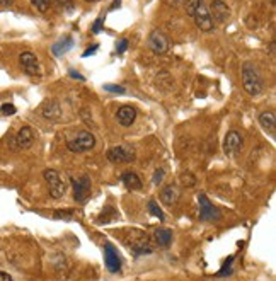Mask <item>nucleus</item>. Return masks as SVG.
<instances>
[{
	"instance_id": "nucleus-27",
	"label": "nucleus",
	"mask_w": 276,
	"mask_h": 281,
	"mask_svg": "<svg viewBox=\"0 0 276 281\" xmlns=\"http://www.w3.org/2000/svg\"><path fill=\"white\" fill-rule=\"evenodd\" d=\"M181 179L182 181H184V183H182V184H184V186H188V187H193V186H195V184H196V177L195 176H191V174H182V176H181Z\"/></svg>"
},
{
	"instance_id": "nucleus-6",
	"label": "nucleus",
	"mask_w": 276,
	"mask_h": 281,
	"mask_svg": "<svg viewBox=\"0 0 276 281\" xmlns=\"http://www.w3.org/2000/svg\"><path fill=\"white\" fill-rule=\"evenodd\" d=\"M107 161L113 164H130L137 159L135 150L128 145H116V147H111L106 154Z\"/></svg>"
},
{
	"instance_id": "nucleus-17",
	"label": "nucleus",
	"mask_w": 276,
	"mask_h": 281,
	"mask_svg": "<svg viewBox=\"0 0 276 281\" xmlns=\"http://www.w3.org/2000/svg\"><path fill=\"white\" fill-rule=\"evenodd\" d=\"M179 196H181V191H179L177 184H169V186L164 187L159 194L160 201H162L166 206H174L176 203L179 201Z\"/></svg>"
},
{
	"instance_id": "nucleus-32",
	"label": "nucleus",
	"mask_w": 276,
	"mask_h": 281,
	"mask_svg": "<svg viewBox=\"0 0 276 281\" xmlns=\"http://www.w3.org/2000/svg\"><path fill=\"white\" fill-rule=\"evenodd\" d=\"M126 46H128V40H121L120 45H118V48H116V51L118 53H123L125 49H126Z\"/></svg>"
},
{
	"instance_id": "nucleus-33",
	"label": "nucleus",
	"mask_w": 276,
	"mask_h": 281,
	"mask_svg": "<svg viewBox=\"0 0 276 281\" xmlns=\"http://www.w3.org/2000/svg\"><path fill=\"white\" fill-rule=\"evenodd\" d=\"M98 51V45H92V48H87L84 53H82V56H89V55H94V53Z\"/></svg>"
},
{
	"instance_id": "nucleus-22",
	"label": "nucleus",
	"mask_w": 276,
	"mask_h": 281,
	"mask_svg": "<svg viewBox=\"0 0 276 281\" xmlns=\"http://www.w3.org/2000/svg\"><path fill=\"white\" fill-rule=\"evenodd\" d=\"M149 210H150V213H152L153 216H157V218L160 220V222H162V220L166 218V216H164V211L160 210V206L157 205L155 200H150V201H149Z\"/></svg>"
},
{
	"instance_id": "nucleus-36",
	"label": "nucleus",
	"mask_w": 276,
	"mask_h": 281,
	"mask_svg": "<svg viewBox=\"0 0 276 281\" xmlns=\"http://www.w3.org/2000/svg\"><path fill=\"white\" fill-rule=\"evenodd\" d=\"M12 2H14V0H0V5H2V7H9V5H12Z\"/></svg>"
},
{
	"instance_id": "nucleus-30",
	"label": "nucleus",
	"mask_w": 276,
	"mask_h": 281,
	"mask_svg": "<svg viewBox=\"0 0 276 281\" xmlns=\"http://www.w3.org/2000/svg\"><path fill=\"white\" fill-rule=\"evenodd\" d=\"M62 7H65L67 10H74V2L72 0H56Z\"/></svg>"
},
{
	"instance_id": "nucleus-3",
	"label": "nucleus",
	"mask_w": 276,
	"mask_h": 281,
	"mask_svg": "<svg viewBox=\"0 0 276 281\" xmlns=\"http://www.w3.org/2000/svg\"><path fill=\"white\" fill-rule=\"evenodd\" d=\"M96 145V138L91 131H80L77 137L67 141V148L74 154H84V152L92 150Z\"/></svg>"
},
{
	"instance_id": "nucleus-23",
	"label": "nucleus",
	"mask_w": 276,
	"mask_h": 281,
	"mask_svg": "<svg viewBox=\"0 0 276 281\" xmlns=\"http://www.w3.org/2000/svg\"><path fill=\"white\" fill-rule=\"evenodd\" d=\"M234 256H228V259L224 262V266H222V269L218 271V276H225V275H232V262H234Z\"/></svg>"
},
{
	"instance_id": "nucleus-15",
	"label": "nucleus",
	"mask_w": 276,
	"mask_h": 281,
	"mask_svg": "<svg viewBox=\"0 0 276 281\" xmlns=\"http://www.w3.org/2000/svg\"><path fill=\"white\" fill-rule=\"evenodd\" d=\"M39 113H41L43 118L50 121H58L60 116H62V109H60V104L55 99H48V101L43 102Z\"/></svg>"
},
{
	"instance_id": "nucleus-9",
	"label": "nucleus",
	"mask_w": 276,
	"mask_h": 281,
	"mask_svg": "<svg viewBox=\"0 0 276 281\" xmlns=\"http://www.w3.org/2000/svg\"><path fill=\"white\" fill-rule=\"evenodd\" d=\"M198 203H200V220H203V222H217V220H220V213L213 206V203L206 198V194H200Z\"/></svg>"
},
{
	"instance_id": "nucleus-19",
	"label": "nucleus",
	"mask_w": 276,
	"mask_h": 281,
	"mask_svg": "<svg viewBox=\"0 0 276 281\" xmlns=\"http://www.w3.org/2000/svg\"><path fill=\"white\" fill-rule=\"evenodd\" d=\"M121 183L126 186V189H130V191H138V189H142L143 187V183H142V179L138 177V174L137 172H125L123 176H121Z\"/></svg>"
},
{
	"instance_id": "nucleus-4",
	"label": "nucleus",
	"mask_w": 276,
	"mask_h": 281,
	"mask_svg": "<svg viewBox=\"0 0 276 281\" xmlns=\"http://www.w3.org/2000/svg\"><path fill=\"white\" fill-rule=\"evenodd\" d=\"M43 177H45L46 184H48L50 194H51L55 200H60L62 196H65L67 186L65 183H63L62 176H60L55 169H46L45 172H43Z\"/></svg>"
},
{
	"instance_id": "nucleus-5",
	"label": "nucleus",
	"mask_w": 276,
	"mask_h": 281,
	"mask_svg": "<svg viewBox=\"0 0 276 281\" xmlns=\"http://www.w3.org/2000/svg\"><path fill=\"white\" fill-rule=\"evenodd\" d=\"M72 186H74V198L77 203L84 205L85 201L91 198V189H92V183L89 176H80V177H72Z\"/></svg>"
},
{
	"instance_id": "nucleus-10",
	"label": "nucleus",
	"mask_w": 276,
	"mask_h": 281,
	"mask_svg": "<svg viewBox=\"0 0 276 281\" xmlns=\"http://www.w3.org/2000/svg\"><path fill=\"white\" fill-rule=\"evenodd\" d=\"M208 10H210V16L211 19H213V23L225 24L230 19V9H228V5L224 0H211L210 9Z\"/></svg>"
},
{
	"instance_id": "nucleus-1",
	"label": "nucleus",
	"mask_w": 276,
	"mask_h": 281,
	"mask_svg": "<svg viewBox=\"0 0 276 281\" xmlns=\"http://www.w3.org/2000/svg\"><path fill=\"white\" fill-rule=\"evenodd\" d=\"M186 12L189 17H193L195 24L200 27V31L203 33H211L215 29V23L210 16V10H208L206 3L203 0H186L184 2Z\"/></svg>"
},
{
	"instance_id": "nucleus-13",
	"label": "nucleus",
	"mask_w": 276,
	"mask_h": 281,
	"mask_svg": "<svg viewBox=\"0 0 276 281\" xmlns=\"http://www.w3.org/2000/svg\"><path fill=\"white\" fill-rule=\"evenodd\" d=\"M242 147V137L239 131L230 130L227 135H225V140H224V152L225 155H234L239 148Z\"/></svg>"
},
{
	"instance_id": "nucleus-2",
	"label": "nucleus",
	"mask_w": 276,
	"mask_h": 281,
	"mask_svg": "<svg viewBox=\"0 0 276 281\" xmlns=\"http://www.w3.org/2000/svg\"><path fill=\"white\" fill-rule=\"evenodd\" d=\"M242 87L249 95H259L264 91V79L254 63L244 62L241 69Z\"/></svg>"
},
{
	"instance_id": "nucleus-31",
	"label": "nucleus",
	"mask_w": 276,
	"mask_h": 281,
	"mask_svg": "<svg viewBox=\"0 0 276 281\" xmlns=\"http://www.w3.org/2000/svg\"><path fill=\"white\" fill-rule=\"evenodd\" d=\"M102 17H99V19L98 21H96V24H94V26H92V33H94V34H98L99 33V31H101V27H102Z\"/></svg>"
},
{
	"instance_id": "nucleus-26",
	"label": "nucleus",
	"mask_w": 276,
	"mask_h": 281,
	"mask_svg": "<svg viewBox=\"0 0 276 281\" xmlns=\"http://www.w3.org/2000/svg\"><path fill=\"white\" fill-rule=\"evenodd\" d=\"M164 176H166V170H164L162 167H159V169H155V172H153V177H152V183H153V184L162 183Z\"/></svg>"
},
{
	"instance_id": "nucleus-35",
	"label": "nucleus",
	"mask_w": 276,
	"mask_h": 281,
	"mask_svg": "<svg viewBox=\"0 0 276 281\" xmlns=\"http://www.w3.org/2000/svg\"><path fill=\"white\" fill-rule=\"evenodd\" d=\"M70 77H74V79H78V80H84V77L78 75V72H75V70H70Z\"/></svg>"
},
{
	"instance_id": "nucleus-39",
	"label": "nucleus",
	"mask_w": 276,
	"mask_h": 281,
	"mask_svg": "<svg viewBox=\"0 0 276 281\" xmlns=\"http://www.w3.org/2000/svg\"><path fill=\"white\" fill-rule=\"evenodd\" d=\"M85 2H98V0H85Z\"/></svg>"
},
{
	"instance_id": "nucleus-21",
	"label": "nucleus",
	"mask_w": 276,
	"mask_h": 281,
	"mask_svg": "<svg viewBox=\"0 0 276 281\" xmlns=\"http://www.w3.org/2000/svg\"><path fill=\"white\" fill-rule=\"evenodd\" d=\"M155 242L160 247H169L173 242V230L169 229H159L155 232Z\"/></svg>"
},
{
	"instance_id": "nucleus-29",
	"label": "nucleus",
	"mask_w": 276,
	"mask_h": 281,
	"mask_svg": "<svg viewBox=\"0 0 276 281\" xmlns=\"http://www.w3.org/2000/svg\"><path fill=\"white\" fill-rule=\"evenodd\" d=\"M0 113L5 116H10V115H16V106L12 104H3L2 108H0Z\"/></svg>"
},
{
	"instance_id": "nucleus-18",
	"label": "nucleus",
	"mask_w": 276,
	"mask_h": 281,
	"mask_svg": "<svg viewBox=\"0 0 276 281\" xmlns=\"http://www.w3.org/2000/svg\"><path fill=\"white\" fill-rule=\"evenodd\" d=\"M259 124L271 138L276 137V116L273 111H264L259 115Z\"/></svg>"
},
{
	"instance_id": "nucleus-12",
	"label": "nucleus",
	"mask_w": 276,
	"mask_h": 281,
	"mask_svg": "<svg viewBox=\"0 0 276 281\" xmlns=\"http://www.w3.org/2000/svg\"><path fill=\"white\" fill-rule=\"evenodd\" d=\"M104 262H106V268L109 273H120L121 271V259L111 244L104 245Z\"/></svg>"
},
{
	"instance_id": "nucleus-25",
	"label": "nucleus",
	"mask_w": 276,
	"mask_h": 281,
	"mask_svg": "<svg viewBox=\"0 0 276 281\" xmlns=\"http://www.w3.org/2000/svg\"><path fill=\"white\" fill-rule=\"evenodd\" d=\"M55 218H63V220H72L74 218V210H56Z\"/></svg>"
},
{
	"instance_id": "nucleus-24",
	"label": "nucleus",
	"mask_w": 276,
	"mask_h": 281,
	"mask_svg": "<svg viewBox=\"0 0 276 281\" xmlns=\"http://www.w3.org/2000/svg\"><path fill=\"white\" fill-rule=\"evenodd\" d=\"M31 3L39 10V12H46L51 5V0H31Z\"/></svg>"
},
{
	"instance_id": "nucleus-38",
	"label": "nucleus",
	"mask_w": 276,
	"mask_h": 281,
	"mask_svg": "<svg viewBox=\"0 0 276 281\" xmlns=\"http://www.w3.org/2000/svg\"><path fill=\"white\" fill-rule=\"evenodd\" d=\"M173 3H176V5H181V3H184L186 0H171Z\"/></svg>"
},
{
	"instance_id": "nucleus-14",
	"label": "nucleus",
	"mask_w": 276,
	"mask_h": 281,
	"mask_svg": "<svg viewBox=\"0 0 276 281\" xmlns=\"http://www.w3.org/2000/svg\"><path fill=\"white\" fill-rule=\"evenodd\" d=\"M14 143H16V148H21V150H26V148L33 147L34 143V133L29 126H23L19 131H17L16 138H14Z\"/></svg>"
},
{
	"instance_id": "nucleus-28",
	"label": "nucleus",
	"mask_w": 276,
	"mask_h": 281,
	"mask_svg": "<svg viewBox=\"0 0 276 281\" xmlns=\"http://www.w3.org/2000/svg\"><path fill=\"white\" fill-rule=\"evenodd\" d=\"M104 91L114 92V94H125V89L121 87V85H113V84H106V85H104Z\"/></svg>"
},
{
	"instance_id": "nucleus-16",
	"label": "nucleus",
	"mask_w": 276,
	"mask_h": 281,
	"mask_svg": "<svg viewBox=\"0 0 276 281\" xmlns=\"http://www.w3.org/2000/svg\"><path fill=\"white\" fill-rule=\"evenodd\" d=\"M116 119L121 126L125 128L131 126V124L135 123V119H137V109L131 108V106H121L116 113Z\"/></svg>"
},
{
	"instance_id": "nucleus-37",
	"label": "nucleus",
	"mask_w": 276,
	"mask_h": 281,
	"mask_svg": "<svg viewBox=\"0 0 276 281\" xmlns=\"http://www.w3.org/2000/svg\"><path fill=\"white\" fill-rule=\"evenodd\" d=\"M120 3H121V0H114L113 5H111V9H116V7H120Z\"/></svg>"
},
{
	"instance_id": "nucleus-8",
	"label": "nucleus",
	"mask_w": 276,
	"mask_h": 281,
	"mask_svg": "<svg viewBox=\"0 0 276 281\" xmlns=\"http://www.w3.org/2000/svg\"><path fill=\"white\" fill-rule=\"evenodd\" d=\"M147 45L157 55H164V53L169 51V40L166 38V34L162 31L155 29L149 34V40H147Z\"/></svg>"
},
{
	"instance_id": "nucleus-7",
	"label": "nucleus",
	"mask_w": 276,
	"mask_h": 281,
	"mask_svg": "<svg viewBox=\"0 0 276 281\" xmlns=\"http://www.w3.org/2000/svg\"><path fill=\"white\" fill-rule=\"evenodd\" d=\"M135 235L137 237H128L126 244L128 247L131 249V252H133V256H145V254H152L153 252V247L150 245V240L149 237H147V234H142V232H135Z\"/></svg>"
},
{
	"instance_id": "nucleus-11",
	"label": "nucleus",
	"mask_w": 276,
	"mask_h": 281,
	"mask_svg": "<svg viewBox=\"0 0 276 281\" xmlns=\"http://www.w3.org/2000/svg\"><path fill=\"white\" fill-rule=\"evenodd\" d=\"M19 62L23 70L31 77L36 75H41V69H39V62H38V56L31 51H24L19 55Z\"/></svg>"
},
{
	"instance_id": "nucleus-34",
	"label": "nucleus",
	"mask_w": 276,
	"mask_h": 281,
	"mask_svg": "<svg viewBox=\"0 0 276 281\" xmlns=\"http://www.w3.org/2000/svg\"><path fill=\"white\" fill-rule=\"evenodd\" d=\"M0 281H12V276H10L9 273L0 271Z\"/></svg>"
},
{
	"instance_id": "nucleus-20",
	"label": "nucleus",
	"mask_w": 276,
	"mask_h": 281,
	"mask_svg": "<svg viewBox=\"0 0 276 281\" xmlns=\"http://www.w3.org/2000/svg\"><path fill=\"white\" fill-rule=\"evenodd\" d=\"M72 46H74V40H72V36H67V38H63L62 41L55 43V45L51 46V51H53V55L62 56V55H65L67 51H70Z\"/></svg>"
}]
</instances>
